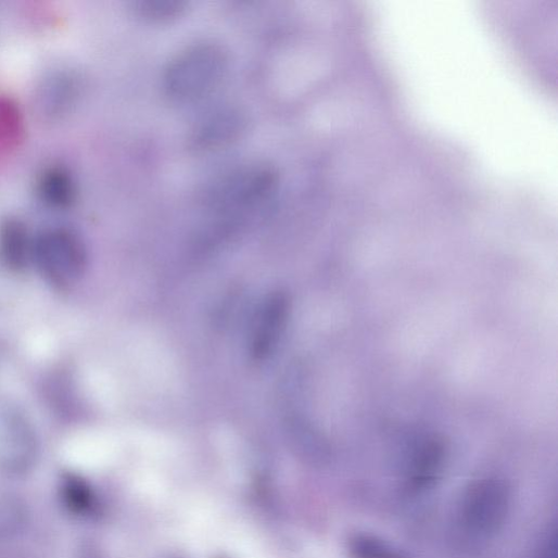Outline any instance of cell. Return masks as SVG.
Wrapping results in <instances>:
<instances>
[{"label":"cell","instance_id":"cell-9","mask_svg":"<svg viewBox=\"0 0 558 558\" xmlns=\"http://www.w3.org/2000/svg\"><path fill=\"white\" fill-rule=\"evenodd\" d=\"M61 496L64 505L75 515H90L97 507V496L90 484L74 473L63 477Z\"/></svg>","mask_w":558,"mask_h":558},{"label":"cell","instance_id":"cell-14","mask_svg":"<svg viewBox=\"0 0 558 558\" xmlns=\"http://www.w3.org/2000/svg\"><path fill=\"white\" fill-rule=\"evenodd\" d=\"M535 558H557L556 529L547 534Z\"/></svg>","mask_w":558,"mask_h":558},{"label":"cell","instance_id":"cell-2","mask_svg":"<svg viewBox=\"0 0 558 558\" xmlns=\"http://www.w3.org/2000/svg\"><path fill=\"white\" fill-rule=\"evenodd\" d=\"M277 185L278 174L272 166L249 164L214 180L203 200L212 210L236 216L267 202Z\"/></svg>","mask_w":558,"mask_h":558},{"label":"cell","instance_id":"cell-5","mask_svg":"<svg viewBox=\"0 0 558 558\" xmlns=\"http://www.w3.org/2000/svg\"><path fill=\"white\" fill-rule=\"evenodd\" d=\"M39 456V442L28 417L16 406L0 404V471L21 475Z\"/></svg>","mask_w":558,"mask_h":558},{"label":"cell","instance_id":"cell-8","mask_svg":"<svg viewBox=\"0 0 558 558\" xmlns=\"http://www.w3.org/2000/svg\"><path fill=\"white\" fill-rule=\"evenodd\" d=\"M29 239L22 223L10 219L0 228V254L14 268L25 267L29 255Z\"/></svg>","mask_w":558,"mask_h":558},{"label":"cell","instance_id":"cell-10","mask_svg":"<svg viewBox=\"0 0 558 558\" xmlns=\"http://www.w3.org/2000/svg\"><path fill=\"white\" fill-rule=\"evenodd\" d=\"M29 511L26 503L11 494H0V537H12L27 525Z\"/></svg>","mask_w":558,"mask_h":558},{"label":"cell","instance_id":"cell-4","mask_svg":"<svg viewBox=\"0 0 558 558\" xmlns=\"http://www.w3.org/2000/svg\"><path fill=\"white\" fill-rule=\"evenodd\" d=\"M34 253L41 272L50 283L59 288L75 284L87 264L83 241L66 229H51L41 233Z\"/></svg>","mask_w":558,"mask_h":558},{"label":"cell","instance_id":"cell-13","mask_svg":"<svg viewBox=\"0 0 558 558\" xmlns=\"http://www.w3.org/2000/svg\"><path fill=\"white\" fill-rule=\"evenodd\" d=\"M348 548L353 558H406L390 543L370 534L354 535Z\"/></svg>","mask_w":558,"mask_h":558},{"label":"cell","instance_id":"cell-6","mask_svg":"<svg viewBox=\"0 0 558 558\" xmlns=\"http://www.w3.org/2000/svg\"><path fill=\"white\" fill-rule=\"evenodd\" d=\"M243 114L233 107L217 109L205 115L192 135L196 148L212 149L229 143L244 130Z\"/></svg>","mask_w":558,"mask_h":558},{"label":"cell","instance_id":"cell-12","mask_svg":"<svg viewBox=\"0 0 558 558\" xmlns=\"http://www.w3.org/2000/svg\"><path fill=\"white\" fill-rule=\"evenodd\" d=\"M187 4L178 0H140L134 11L141 20L150 23H167L183 15Z\"/></svg>","mask_w":558,"mask_h":558},{"label":"cell","instance_id":"cell-3","mask_svg":"<svg viewBox=\"0 0 558 558\" xmlns=\"http://www.w3.org/2000/svg\"><path fill=\"white\" fill-rule=\"evenodd\" d=\"M510 504V487L504 480L479 479L462 495L459 512L461 523L474 536L494 535L505 524Z\"/></svg>","mask_w":558,"mask_h":558},{"label":"cell","instance_id":"cell-1","mask_svg":"<svg viewBox=\"0 0 558 558\" xmlns=\"http://www.w3.org/2000/svg\"><path fill=\"white\" fill-rule=\"evenodd\" d=\"M228 64V52L218 43L190 46L169 62L164 75L165 90L180 102L199 100L218 86Z\"/></svg>","mask_w":558,"mask_h":558},{"label":"cell","instance_id":"cell-7","mask_svg":"<svg viewBox=\"0 0 558 558\" xmlns=\"http://www.w3.org/2000/svg\"><path fill=\"white\" fill-rule=\"evenodd\" d=\"M289 302L283 295H274L262 307L253 333L252 355L256 359L267 357L281 338L288 320Z\"/></svg>","mask_w":558,"mask_h":558},{"label":"cell","instance_id":"cell-11","mask_svg":"<svg viewBox=\"0 0 558 558\" xmlns=\"http://www.w3.org/2000/svg\"><path fill=\"white\" fill-rule=\"evenodd\" d=\"M42 198L54 206H66L75 198V186L67 173L61 169L47 172L40 181Z\"/></svg>","mask_w":558,"mask_h":558}]
</instances>
